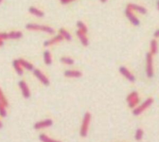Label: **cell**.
<instances>
[{"label": "cell", "instance_id": "cell-24", "mask_svg": "<svg viewBox=\"0 0 159 142\" xmlns=\"http://www.w3.org/2000/svg\"><path fill=\"white\" fill-rule=\"evenodd\" d=\"M60 61L64 63L66 65H73L74 64V61L73 59H72L70 57H61Z\"/></svg>", "mask_w": 159, "mask_h": 142}, {"label": "cell", "instance_id": "cell-34", "mask_svg": "<svg viewBox=\"0 0 159 142\" xmlns=\"http://www.w3.org/2000/svg\"><path fill=\"white\" fill-rule=\"evenodd\" d=\"M106 1H107V0H101V1L102 3H105Z\"/></svg>", "mask_w": 159, "mask_h": 142}, {"label": "cell", "instance_id": "cell-19", "mask_svg": "<svg viewBox=\"0 0 159 142\" xmlns=\"http://www.w3.org/2000/svg\"><path fill=\"white\" fill-rule=\"evenodd\" d=\"M59 34L60 36H62V38L66 41H71V34L68 32L67 31H66L64 28H61L59 29Z\"/></svg>", "mask_w": 159, "mask_h": 142}, {"label": "cell", "instance_id": "cell-11", "mask_svg": "<svg viewBox=\"0 0 159 142\" xmlns=\"http://www.w3.org/2000/svg\"><path fill=\"white\" fill-rule=\"evenodd\" d=\"M127 8L131 9V11H132V10L136 11L142 14H144L147 13V9L144 7L140 6V5L136 4H131V3L128 4L127 6Z\"/></svg>", "mask_w": 159, "mask_h": 142}, {"label": "cell", "instance_id": "cell-15", "mask_svg": "<svg viewBox=\"0 0 159 142\" xmlns=\"http://www.w3.org/2000/svg\"><path fill=\"white\" fill-rule=\"evenodd\" d=\"M19 62L20 63V64L21 65V66L24 68H25V69H27L28 71H33L34 70V66L31 64V63L29 62L28 61H25L23 59H19Z\"/></svg>", "mask_w": 159, "mask_h": 142}, {"label": "cell", "instance_id": "cell-25", "mask_svg": "<svg viewBox=\"0 0 159 142\" xmlns=\"http://www.w3.org/2000/svg\"><path fill=\"white\" fill-rule=\"evenodd\" d=\"M0 102H1L6 107L8 106V101H7L6 97L4 96V95L1 88H0Z\"/></svg>", "mask_w": 159, "mask_h": 142}, {"label": "cell", "instance_id": "cell-28", "mask_svg": "<svg viewBox=\"0 0 159 142\" xmlns=\"http://www.w3.org/2000/svg\"><path fill=\"white\" fill-rule=\"evenodd\" d=\"M8 39V33H0V40H4V39Z\"/></svg>", "mask_w": 159, "mask_h": 142}, {"label": "cell", "instance_id": "cell-1", "mask_svg": "<svg viewBox=\"0 0 159 142\" xmlns=\"http://www.w3.org/2000/svg\"><path fill=\"white\" fill-rule=\"evenodd\" d=\"M25 28L28 30H31V31H43V32L47 33L50 34H52L55 33L54 29L49 27L47 26H44V25H39L37 24H28L25 26Z\"/></svg>", "mask_w": 159, "mask_h": 142}, {"label": "cell", "instance_id": "cell-10", "mask_svg": "<svg viewBox=\"0 0 159 142\" xmlns=\"http://www.w3.org/2000/svg\"><path fill=\"white\" fill-rule=\"evenodd\" d=\"M19 86L20 88V90H21L23 97L25 98H29L30 96V92L27 83L23 81H20L19 82Z\"/></svg>", "mask_w": 159, "mask_h": 142}, {"label": "cell", "instance_id": "cell-17", "mask_svg": "<svg viewBox=\"0 0 159 142\" xmlns=\"http://www.w3.org/2000/svg\"><path fill=\"white\" fill-rule=\"evenodd\" d=\"M29 11L30 13L39 18H42L44 16V13L42 11H40V10L35 7H30L29 9Z\"/></svg>", "mask_w": 159, "mask_h": 142}, {"label": "cell", "instance_id": "cell-21", "mask_svg": "<svg viewBox=\"0 0 159 142\" xmlns=\"http://www.w3.org/2000/svg\"><path fill=\"white\" fill-rule=\"evenodd\" d=\"M39 139L41 141H42V142H61L60 141L56 140L50 138L49 136H47V135H45V134L40 135Z\"/></svg>", "mask_w": 159, "mask_h": 142}, {"label": "cell", "instance_id": "cell-22", "mask_svg": "<svg viewBox=\"0 0 159 142\" xmlns=\"http://www.w3.org/2000/svg\"><path fill=\"white\" fill-rule=\"evenodd\" d=\"M157 52V42L155 39H152L151 42V52L152 54H155Z\"/></svg>", "mask_w": 159, "mask_h": 142}, {"label": "cell", "instance_id": "cell-20", "mask_svg": "<svg viewBox=\"0 0 159 142\" xmlns=\"http://www.w3.org/2000/svg\"><path fill=\"white\" fill-rule=\"evenodd\" d=\"M44 61L45 64L47 65H50L52 64V57H51V54L49 51H45L44 52Z\"/></svg>", "mask_w": 159, "mask_h": 142}, {"label": "cell", "instance_id": "cell-16", "mask_svg": "<svg viewBox=\"0 0 159 142\" xmlns=\"http://www.w3.org/2000/svg\"><path fill=\"white\" fill-rule=\"evenodd\" d=\"M13 64L14 69L18 73V74L19 76H22L23 74V67L20 64L19 60H17V59L14 60L13 61Z\"/></svg>", "mask_w": 159, "mask_h": 142}, {"label": "cell", "instance_id": "cell-6", "mask_svg": "<svg viewBox=\"0 0 159 142\" xmlns=\"http://www.w3.org/2000/svg\"><path fill=\"white\" fill-rule=\"evenodd\" d=\"M34 76L37 77V79L45 86H49L50 83V81L49 80V78L47 77L44 73L40 71L39 69H34Z\"/></svg>", "mask_w": 159, "mask_h": 142}, {"label": "cell", "instance_id": "cell-5", "mask_svg": "<svg viewBox=\"0 0 159 142\" xmlns=\"http://www.w3.org/2000/svg\"><path fill=\"white\" fill-rule=\"evenodd\" d=\"M127 101L130 108H134L139 102V97L136 92H131L127 97Z\"/></svg>", "mask_w": 159, "mask_h": 142}, {"label": "cell", "instance_id": "cell-9", "mask_svg": "<svg viewBox=\"0 0 159 142\" xmlns=\"http://www.w3.org/2000/svg\"><path fill=\"white\" fill-rule=\"evenodd\" d=\"M125 13L127 18L129 19V20L130 21V22L134 25V26H139L140 24V21L138 19V18L136 16L133 14L132 11H131V9L126 8V11H125Z\"/></svg>", "mask_w": 159, "mask_h": 142}, {"label": "cell", "instance_id": "cell-13", "mask_svg": "<svg viewBox=\"0 0 159 142\" xmlns=\"http://www.w3.org/2000/svg\"><path fill=\"white\" fill-rule=\"evenodd\" d=\"M63 39H64V38H62V36L59 34L57 36H55L54 38H52L51 39L47 40V41H46L45 42H44V45L45 47H49L50 46H52V45H54L56 43H59V42L61 41Z\"/></svg>", "mask_w": 159, "mask_h": 142}, {"label": "cell", "instance_id": "cell-4", "mask_svg": "<svg viewBox=\"0 0 159 142\" xmlns=\"http://www.w3.org/2000/svg\"><path fill=\"white\" fill-rule=\"evenodd\" d=\"M153 100L152 98H147L146 101L143 102L142 105L139 107H138L137 108H136L134 111H133V114L134 115H139L140 114H141L143 111H144L145 110H146L148 107L151 106L152 103H153Z\"/></svg>", "mask_w": 159, "mask_h": 142}, {"label": "cell", "instance_id": "cell-26", "mask_svg": "<svg viewBox=\"0 0 159 142\" xmlns=\"http://www.w3.org/2000/svg\"><path fill=\"white\" fill-rule=\"evenodd\" d=\"M143 131L141 128H139L136 130V135H135V138L136 140H141L143 136Z\"/></svg>", "mask_w": 159, "mask_h": 142}, {"label": "cell", "instance_id": "cell-27", "mask_svg": "<svg viewBox=\"0 0 159 142\" xmlns=\"http://www.w3.org/2000/svg\"><path fill=\"white\" fill-rule=\"evenodd\" d=\"M7 115V112L6 110V107L1 103H0V116L2 117H5Z\"/></svg>", "mask_w": 159, "mask_h": 142}, {"label": "cell", "instance_id": "cell-33", "mask_svg": "<svg viewBox=\"0 0 159 142\" xmlns=\"http://www.w3.org/2000/svg\"><path fill=\"white\" fill-rule=\"evenodd\" d=\"M3 127V124H2V122L0 121V128H1Z\"/></svg>", "mask_w": 159, "mask_h": 142}, {"label": "cell", "instance_id": "cell-8", "mask_svg": "<svg viewBox=\"0 0 159 142\" xmlns=\"http://www.w3.org/2000/svg\"><path fill=\"white\" fill-rule=\"evenodd\" d=\"M119 72L121 74L126 77L127 80H129L130 82H134L136 81V78L132 74V73L128 70L126 67L122 66L119 68Z\"/></svg>", "mask_w": 159, "mask_h": 142}, {"label": "cell", "instance_id": "cell-35", "mask_svg": "<svg viewBox=\"0 0 159 142\" xmlns=\"http://www.w3.org/2000/svg\"><path fill=\"white\" fill-rule=\"evenodd\" d=\"M2 1H3V0H0V3H1Z\"/></svg>", "mask_w": 159, "mask_h": 142}, {"label": "cell", "instance_id": "cell-30", "mask_svg": "<svg viewBox=\"0 0 159 142\" xmlns=\"http://www.w3.org/2000/svg\"><path fill=\"white\" fill-rule=\"evenodd\" d=\"M154 36L155 37V38H159V29H157L155 32Z\"/></svg>", "mask_w": 159, "mask_h": 142}, {"label": "cell", "instance_id": "cell-31", "mask_svg": "<svg viewBox=\"0 0 159 142\" xmlns=\"http://www.w3.org/2000/svg\"><path fill=\"white\" fill-rule=\"evenodd\" d=\"M3 44H4L3 41V40H0V47H1L3 45Z\"/></svg>", "mask_w": 159, "mask_h": 142}, {"label": "cell", "instance_id": "cell-32", "mask_svg": "<svg viewBox=\"0 0 159 142\" xmlns=\"http://www.w3.org/2000/svg\"><path fill=\"white\" fill-rule=\"evenodd\" d=\"M157 8H158V9L159 10V0H158V1H157Z\"/></svg>", "mask_w": 159, "mask_h": 142}, {"label": "cell", "instance_id": "cell-23", "mask_svg": "<svg viewBox=\"0 0 159 142\" xmlns=\"http://www.w3.org/2000/svg\"><path fill=\"white\" fill-rule=\"evenodd\" d=\"M76 26H77L79 30L81 31V32L84 33L85 34L88 32V28H87L86 24L83 21H78L77 23H76Z\"/></svg>", "mask_w": 159, "mask_h": 142}, {"label": "cell", "instance_id": "cell-3", "mask_svg": "<svg viewBox=\"0 0 159 142\" xmlns=\"http://www.w3.org/2000/svg\"><path fill=\"white\" fill-rule=\"evenodd\" d=\"M146 73L148 78H151L153 76L152 54L150 52L146 55Z\"/></svg>", "mask_w": 159, "mask_h": 142}, {"label": "cell", "instance_id": "cell-2", "mask_svg": "<svg viewBox=\"0 0 159 142\" xmlns=\"http://www.w3.org/2000/svg\"><path fill=\"white\" fill-rule=\"evenodd\" d=\"M91 120V114L89 112H86L83 117V122L80 128V135L83 137H85L88 133L89 125Z\"/></svg>", "mask_w": 159, "mask_h": 142}, {"label": "cell", "instance_id": "cell-29", "mask_svg": "<svg viewBox=\"0 0 159 142\" xmlns=\"http://www.w3.org/2000/svg\"><path fill=\"white\" fill-rule=\"evenodd\" d=\"M74 1V0H60V1L61 3L63 4H67L71 1Z\"/></svg>", "mask_w": 159, "mask_h": 142}, {"label": "cell", "instance_id": "cell-7", "mask_svg": "<svg viewBox=\"0 0 159 142\" xmlns=\"http://www.w3.org/2000/svg\"><path fill=\"white\" fill-rule=\"evenodd\" d=\"M52 124L53 121L51 119L47 118L44 120L39 121V122L35 123L34 125V128L35 130H41L50 127V126L52 125Z\"/></svg>", "mask_w": 159, "mask_h": 142}, {"label": "cell", "instance_id": "cell-12", "mask_svg": "<svg viewBox=\"0 0 159 142\" xmlns=\"http://www.w3.org/2000/svg\"><path fill=\"white\" fill-rule=\"evenodd\" d=\"M64 75L69 78H79L82 76V73L77 70H67L64 72Z\"/></svg>", "mask_w": 159, "mask_h": 142}, {"label": "cell", "instance_id": "cell-14", "mask_svg": "<svg viewBox=\"0 0 159 142\" xmlns=\"http://www.w3.org/2000/svg\"><path fill=\"white\" fill-rule=\"evenodd\" d=\"M76 35L78 37V38L81 42V43L83 44L84 46H87L89 44L88 42V39L87 38V37L86 36V34L81 32L80 30H78L76 31Z\"/></svg>", "mask_w": 159, "mask_h": 142}, {"label": "cell", "instance_id": "cell-18", "mask_svg": "<svg viewBox=\"0 0 159 142\" xmlns=\"http://www.w3.org/2000/svg\"><path fill=\"white\" fill-rule=\"evenodd\" d=\"M8 39H18L22 38L23 33L20 31H12L9 33H8Z\"/></svg>", "mask_w": 159, "mask_h": 142}]
</instances>
